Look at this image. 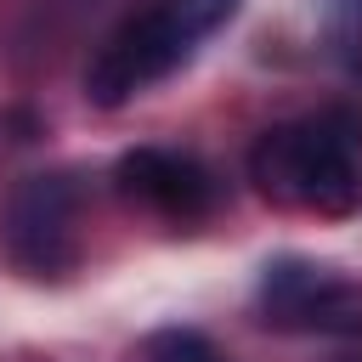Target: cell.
<instances>
[{
    "mask_svg": "<svg viewBox=\"0 0 362 362\" xmlns=\"http://www.w3.org/2000/svg\"><path fill=\"white\" fill-rule=\"evenodd\" d=\"M113 181L130 204H141V209H153L175 226H192L221 204L215 170L192 153H175V147H130L113 164Z\"/></svg>",
    "mask_w": 362,
    "mask_h": 362,
    "instance_id": "5",
    "label": "cell"
},
{
    "mask_svg": "<svg viewBox=\"0 0 362 362\" xmlns=\"http://www.w3.org/2000/svg\"><path fill=\"white\" fill-rule=\"evenodd\" d=\"M255 311L266 328H283V334L345 339V334H362V283H351L345 272H334L322 260L283 255V260H266Z\"/></svg>",
    "mask_w": 362,
    "mask_h": 362,
    "instance_id": "3",
    "label": "cell"
},
{
    "mask_svg": "<svg viewBox=\"0 0 362 362\" xmlns=\"http://www.w3.org/2000/svg\"><path fill=\"white\" fill-rule=\"evenodd\" d=\"M345 362H362V356H345Z\"/></svg>",
    "mask_w": 362,
    "mask_h": 362,
    "instance_id": "8",
    "label": "cell"
},
{
    "mask_svg": "<svg viewBox=\"0 0 362 362\" xmlns=\"http://www.w3.org/2000/svg\"><path fill=\"white\" fill-rule=\"evenodd\" d=\"M158 6H164V11H170V23L198 45V40H204V34H215V28H221L243 0H158Z\"/></svg>",
    "mask_w": 362,
    "mask_h": 362,
    "instance_id": "7",
    "label": "cell"
},
{
    "mask_svg": "<svg viewBox=\"0 0 362 362\" xmlns=\"http://www.w3.org/2000/svg\"><path fill=\"white\" fill-rule=\"evenodd\" d=\"M141 362H226L221 345L198 328H158L147 345H141Z\"/></svg>",
    "mask_w": 362,
    "mask_h": 362,
    "instance_id": "6",
    "label": "cell"
},
{
    "mask_svg": "<svg viewBox=\"0 0 362 362\" xmlns=\"http://www.w3.org/2000/svg\"><path fill=\"white\" fill-rule=\"evenodd\" d=\"M6 260L23 277H68L79 266V187L62 170L23 175L0 215Z\"/></svg>",
    "mask_w": 362,
    "mask_h": 362,
    "instance_id": "2",
    "label": "cell"
},
{
    "mask_svg": "<svg viewBox=\"0 0 362 362\" xmlns=\"http://www.w3.org/2000/svg\"><path fill=\"white\" fill-rule=\"evenodd\" d=\"M187 51H192V40L170 23V11L153 0V6H141V11H130L102 45H96V57H90V68H85V96L96 102V107H124L130 96H141L147 85H158L164 74H175L181 62H187Z\"/></svg>",
    "mask_w": 362,
    "mask_h": 362,
    "instance_id": "4",
    "label": "cell"
},
{
    "mask_svg": "<svg viewBox=\"0 0 362 362\" xmlns=\"http://www.w3.org/2000/svg\"><path fill=\"white\" fill-rule=\"evenodd\" d=\"M249 181L277 209L351 215L362 204V119L351 107H317L260 130L249 147Z\"/></svg>",
    "mask_w": 362,
    "mask_h": 362,
    "instance_id": "1",
    "label": "cell"
}]
</instances>
